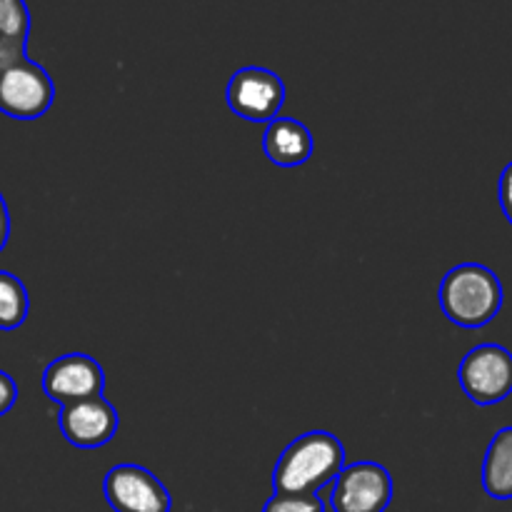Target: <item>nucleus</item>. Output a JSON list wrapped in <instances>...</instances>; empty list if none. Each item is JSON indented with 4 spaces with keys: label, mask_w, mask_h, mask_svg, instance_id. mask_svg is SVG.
I'll return each instance as SVG.
<instances>
[{
    "label": "nucleus",
    "mask_w": 512,
    "mask_h": 512,
    "mask_svg": "<svg viewBox=\"0 0 512 512\" xmlns=\"http://www.w3.org/2000/svg\"><path fill=\"white\" fill-rule=\"evenodd\" d=\"M30 298L23 280L0 270V330H18L28 320Z\"/></svg>",
    "instance_id": "obj_12"
},
{
    "label": "nucleus",
    "mask_w": 512,
    "mask_h": 512,
    "mask_svg": "<svg viewBox=\"0 0 512 512\" xmlns=\"http://www.w3.org/2000/svg\"><path fill=\"white\" fill-rule=\"evenodd\" d=\"M483 488L493 500H512V425L500 428L485 450Z\"/></svg>",
    "instance_id": "obj_11"
},
{
    "label": "nucleus",
    "mask_w": 512,
    "mask_h": 512,
    "mask_svg": "<svg viewBox=\"0 0 512 512\" xmlns=\"http://www.w3.org/2000/svg\"><path fill=\"white\" fill-rule=\"evenodd\" d=\"M58 425L70 445L80 450H98L115 438L120 428V415L110 400L90 398L63 405Z\"/></svg>",
    "instance_id": "obj_9"
},
{
    "label": "nucleus",
    "mask_w": 512,
    "mask_h": 512,
    "mask_svg": "<svg viewBox=\"0 0 512 512\" xmlns=\"http://www.w3.org/2000/svg\"><path fill=\"white\" fill-rule=\"evenodd\" d=\"M25 50H28V43H18V40H10L0 35V73L8 70L10 65L18 63V60L28 58Z\"/></svg>",
    "instance_id": "obj_15"
},
{
    "label": "nucleus",
    "mask_w": 512,
    "mask_h": 512,
    "mask_svg": "<svg viewBox=\"0 0 512 512\" xmlns=\"http://www.w3.org/2000/svg\"><path fill=\"white\" fill-rule=\"evenodd\" d=\"M103 495L115 512H170L173 508L163 480L133 463L115 465L105 473Z\"/></svg>",
    "instance_id": "obj_7"
},
{
    "label": "nucleus",
    "mask_w": 512,
    "mask_h": 512,
    "mask_svg": "<svg viewBox=\"0 0 512 512\" xmlns=\"http://www.w3.org/2000/svg\"><path fill=\"white\" fill-rule=\"evenodd\" d=\"M263 512H325V503L318 495L273 493Z\"/></svg>",
    "instance_id": "obj_14"
},
{
    "label": "nucleus",
    "mask_w": 512,
    "mask_h": 512,
    "mask_svg": "<svg viewBox=\"0 0 512 512\" xmlns=\"http://www.w3.org/2000/svg\"><path fill=\"white\" fill-rule=\"evenodd\" d=\"M0 35L28 43L30 10L25 0H0Z\"/></svg>",
    "instance_id": "obj_13"
},
{
    "label": "nucleus",
    "mask_w": 512,
    "mask_h": 512,
    "mask_svg": "<svg viewBox=\"0 0 512 512\" xmlns=\"http://www.w3.org/2000/svg\"><path fill=\"white\" fill-rule=\"evenodd\" d=\"M458 383L475 405L503 403L512 395V353L505 345H475L458 368Z\"/></svg>",
    "instance_id": "obj_3"
},
{
    "label": "nucleus",
    "mask_w": 512,
    "mask_h": 512,
    "mask_svg": "<svg viewBox=\"0 0 512 512\" xmlns=\"http://www.w3.org/2000/svg\"><path fill=\"white\" fill-rule=\"evenodd\" d=\"M315 138L298 118H275L265 125L263 153L278 168H300L313 158Z\"/></svg>",
    "instance_id": "obj_10"
},
{
    "label": "nucleus",
    "mask_w": 512,
    "mask_h": 512,
    "mask_svg": "<svg viewBox=\"0 0 512 512\" xmlns=\"http://www.w3.org/2000/svg\"><path fill=\"white\" fill-rule=\"evenodd\" d=\"M45 398L63 405L80 403V400L103 398L105 370L95 358L85 353H68L55 358L43 370Z\"/></svg>",
    "instance_id": "obj_8"
},
{
    "label": "nucleus",
    "mask_w": 512,
    "mask_h": 512,
    "mask_svg": "<svg viewBox=\"0 0 512 512\" xmlns=\"http://www.w3.org/2000/svg\"><path fill=\"white\" fill-rule=\"evenodd\" d=\"M498 198H500V208H503L505 218L512 225V160L503 168L500 173V183H498Z\"/></svg>",
    "instance_id": "obj_16"
},
{
    "label": "nucleus",
    "mask_w": 512,
    "mask_h": 512,
    "mask_svg": "<svg viewBox=\"0 0 512 512\" xmlns=\"http://www.w3.org/2000/svg\"><path fill=\"white\" fill-rule=\"evenodd\" d=\"M8 238H10V210H8V203H5L3 193H0V253H3V248L8 245Z\"/></svg>",
    "instance_id": "obj_18"
},
{
    "label": "nucleus",
    "mask_w": 512,
    "mask_h": 512,
    "mask_svg": "<svg viewBox=\"0 0 512 512\" xmlns=\"http://www.w3.org/2000/svg\"><path fill=\"white\" fill-rule=\"evenodd\" d=\"M15 400H18V385L5 370H0V418L13 410Z\"/></svg>",
    "instance_id": "obj_17"
},
{
    "label": "nucleus",
    "mask_w": 512,
    "mask_h": 512,
    "mask_svg": "<svg viewBox=\"0 0 512 512\" xmlns=\"http://www.w3.org/2000/svg\"><path fill=\"white\" fill-rule=\"evenodd\" d=\"M230 113L245 123H273L285 105V83L278 73L260 65H248L230 75L225 88Z\"/></svg>",
    "instance_id": "obj_4"
},
{
    "label": "nucleus",
    "mask_w": 512,
    "mask_h": 512,
    "mask_svg": "<svg viewBox=\"0 0 512 512\" xmlns=\"http://www.w3.org/2000/svg\"><path fill=\"white\" fill-rule=\"evenodd\" d=\"M345 468V448L328 430H310L280 453L273 470L275 493L318 495Z\"/></svg>",
    "instance_id": "obj_1"
},
{
    "label": "nucleus",
    "mask_w": 512,
    "mask_h": 512,
    "mask_svg": "<svg viewBox=\"0 0 512 512\" xmlns=\"http://www.w3.org/2000/svg\"><path fill=\"white\" fill-rule=\"evenodd\" d=\"M393 500V475L373 460L345 465L330 485L333 512H385Z\"/></svg>",
    "instance_id": "obj_5"
},
{
    "label": "nucleus",
    "mask_w": 512,
    "mask_h": 512,
    "mask_svg": "<svg viewBox=\"0 0 512 512\" xmlns=\"http://www.w3.org/2000/svg\"><path fill=\"white\" fill-rule=\"evenodd\" d=\"M55 83L48 70L23 58L0 73V113L13 120H38L53 108Z\"/></svg>",
    "instance_id": "obj_6"
},
{
    "label": "nucleus",
    "mask_w": 512,
    "mask_h": 512,
    "mask_svg": "<svg viewBox=\"0 0 512 512\" xmlns=\"http://www.w3.org/2000/svg\"><path fill=\"white\" fill-rule=\"evenodd\" d=\"M503 283L480 263L455 265L445 273L438 290V303L445 318L465 330H478L493 323L503 310Z\"/></svg>",
    "instance_id": "obj_2"
}]
</instances>
